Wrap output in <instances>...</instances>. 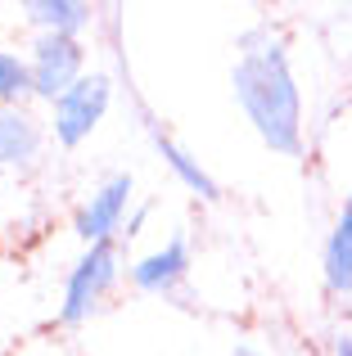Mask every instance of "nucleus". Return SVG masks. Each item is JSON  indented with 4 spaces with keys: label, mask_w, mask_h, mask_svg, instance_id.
Masks as SVG:
<instances>
[{
    "label": "nucleus",
    "mask_w": 352,
    "mask_h": 356,
    "mask_svg": "<svg viewBox=\"0 0 352 356\" xmlns=\"http://www.w3.org/2000/svg\"><path fill=\"white\" fill-rule=\"evenodd\" d=\"M335 356H352V334H339L335 339Z\"/></svg>",
    "instance_id": "f8f14e48"
},
{
    "label": "nucleus",
    "mask_w": 352,
    "mask_h": 356,
    "mask_svg": "<svg viewBox=\"0 0 352 356\" xmlns=\"http://www.w3.org/2000/svg\"><path fill=\"white\" fill-rule=\"evenodd\" d=\"M131 199H136V181H131V176H127V172L109 176V181L77 208V217H72V235L86 243V248H90V243H113V235L127 226V208H131Z\"/></svg>",
    "instance_id": "39448f33"
},
{
    "label": "nucleus",
    "mask_w": 352,
    "mask_h": 356,
    "mask_svg": "<svg viewBox=\"0 0 352 356\" xmlns=\"http://www.w3.org/2000/svg\"><path fill=\"white\" fill-rule=\"evenodd\" d=\"M230 86H235L239 113L248 118V127L257 131V140L271 154H303V95L280 32H271V27L244 32L235 68H230Z\"/></svg>",
    "instance_id": "f257e3e1"
},
{
    "label": "nucleus",
    "mask_w": 352,
    "mask_h": 356,
    "mask_svg": "<svg viewBox=\"0 0 352 356\" xmlns=\"http://www.w3.org/2000/svg\"><path fill=\"white\" fill-rule=\"evenodd\" d=\"M27 68H32V95L54 104L86 77V50L77 36H36Z\"/></svg>",
    "instance_id": "20e7f679"
},
{
    "label": "nucleus",
    "mask_w": 352,
    "mask_h": 356,
    "mask_svg": "<svg viewBox=\"0 0 352 356\" xmlns=\"http://www.w3.org/2000/svg\"><path fill=\"white\" fill-rule=\"evenodd\" d=\"M326 289L330 293H352V194L335 217V230L326 239Z\"/></svg>",
    "instance_id": "0eeeda50"
},
{
    "label": "nucleus",
    "mask_w": 352,
    "mask_h": 356,
    "mask_svg": "<svg viewBox=\"0 0 352 356\" xmlns=\"http://www.w3.org/2000/svg\"><path fill=\"white\" fill-rule=\"evenodd\" d=\"M154 149H159V158H163V163L172 167V176H176V181H181V185H185L190 194H199L203 203H217V199H221L217 181H212V176L203 172V163H199V158H194L190 149H181V145H176L172 136H163L159 127H154Z\"/></svg>",
    "instance_id": "6e6552de"
},
{
    "label": "nucleus",
    "mask_w": 352,
    "mask_h": 356,
    "mask_svg": "<svg viewBox=\"0 0 352 356\" xmlns=\"http://www.w3.org/2000/svg\"><path fill=\"white\" fill-rule=\"evenodd\" d=\"M41 154V127L23 108H0V167L32 163Z\"/></svg>",
    "instance_id": "1a4fd4ad"
},
{
    "label": "nucleus",
    "mask_w": 352,
    "mask_h": 356,
    "mask_svg": "<svg viewBox=\"0 0 352 356\" xmlns=\"http://www.w3.org/2000/svg\"><path fill=\"white\" fill-rule=\"evenodd\" d=\"M32 95V68L14 50H0V108H23Z\"/></svg>",
    "instance_id": "9b49d317"
},
{
    "label": "nucleus",
    "mask_w": 352,
    "mask_h": 356,
    "mask_svg": "<svg viewBox=\"0 0 352 356\" xmlns=\"http://www.w3.org/2000/svg\"><path fill=\"white\" fill-rule=\"evenodd\" d=\"M27 18L41 27V36H77L90 23V5H81V0H32Z\"/></svg>",
    "instance_id": "9d476101"
},
{
    "label": "nucleus",
    "mask_w": 352,
    "mask_h": 356,
    "mask_svg": "<svg viewBox=\"0 0 352 356\" xmlns=\"http://www.w3.org/2000/svg\"><path fill=\"white\" fill-rule=\"evenodd\" d=\"M185 275H190V243L181 235L163 239L159 248H150L145 257L131 261V284L141 289V293H154V298L176 293V289L185 284Z\"/></svg>",
    "instance_id": "423d86ee"
},
{
    "label": "nucleus",
    "mask_w": 352,
    "mask_h": 356,
    "mask_svg": "<svg viewBox=\"0 0 352 356\" xmlns=\"http://www.w3.org/2000/svg\"><path fill=\"white\" fill-rule=\"evenodd\" d=\"M235 356H266V352H262V348H248V343H239Z\"/></svg>",
    "instance_id": "ddd939ff"
},
{
    "label": "nucleus",
    "mask_w": 352,
    "mask_h": 356,
    "mask_svg": "<svg viewBox=\"0 0 352 356\" xmlns=\"http://www.w3.org/2000/svg\"><path fill=\"white\" fill-rule=\"evenodd\" d=\"M109 104H113V81L104 72H86L63 99L50 104V131L63 149H77L81 140H90V131L104 122Z\"/></svg>",
    "instance_id": "7ed1b4c3"
},
{
    "label": "nucleus",
    "mask_w": 352,
    "mask_h": 356,
    "mask_svg": "<svg viewBox=\"0 0 352 356\" xmlns=\"http://www.w3.org/2000/svg\"><path fill=\"white\" fill-rule=\"evenodd\" d=\"M118 270H122V252L118 243H90L81 248V257L72 261L68 280H63V302H59V325H81L99 302L104 293L113 289Z\"/></svg>",
    "instance_id": "f03ea898"
}]
</instances>
